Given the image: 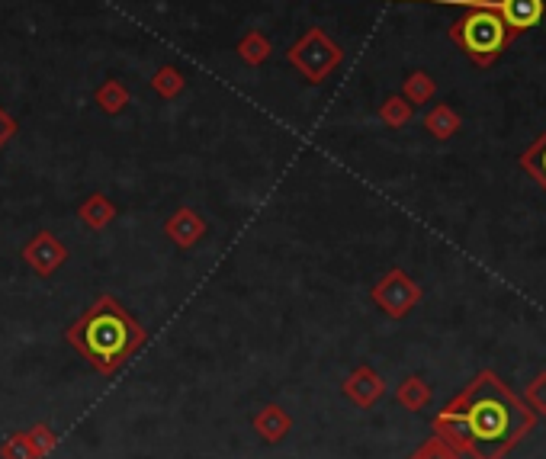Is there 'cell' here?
<instances>
[{"instance_id": "cell-12", "label": "cell", "mask_w": 546, "mask_h": 459, "mask_svg": "<svg viewBox=\"0 0 546 459\" xmlns=\"http://www.w3.org/2000/svg\"><path fill=\"white\" fill-rule=\"evenodd\" d=\"M428 459H460V456H453V453H447V450H441V447H434V450L428 453Z\"/></svg>"}, {"instance_id": "cell-10", "label": "cell", "mask_w": 546, "mask_h": 459, "mask_svg": "<svg viewBox=\"0 0 546 459\" xmlns=\"http://www.w3.org/2000/svg\"><path fill=\"white\" fill-rule=\"evenodd\" d=\"M408 116H412V110H408V103H402V100H389V106H386V119L392 122V126H399V122H405Z\"/></svg>"}, {"instance_id": "cell-9", "label": "cell", "mask_w": 546, "mask_h": 459, "mask_svg": "<svg viewBox=\"0 0 546 459\" xmlns=\"http://www.w3.org/2000/svg\"><path fill=\"white\" fill-rule=\"evenodd\" d=\"M434 94V81L428 78V74H412V81H408V97H412L415 103H424Z\"/></svg>"}, {"instance_id": "cell-13", "label": "cell", "mask_w": 546, "mask_h": 459, "mask_svg": "<svg viewBox=\"0 0 546 459\" xmlns=\"http://www.w3.org/2000/svg\"><path fill=\"white\" fill-rule=\"evenodd\" d=\"M10 129H13V126H10V119H7V116H0V142L7 139V135H10Z\"/></svg>"}, {"instance_id": "cell-8", "label": "cell", "mask_w": 546, "mask_h": 459, "mask_svg": "<svg viewBox=\"0 0 546 459\" xmlns=\"http://www.w3.org/2000/svg\"><path fill=\"white\" fill-rule=\"evenodd\" d=\"M527 408H534L537 415H546V373H540L527 386Z\"/></svg>"}, {"instance_id": "cell-2", "label": "cell", "mask_w": 546, "mask_h": 459, "mask_svg": "<svg viewBox=\"0 0 546 459\" xmlns=\"http://www.w3.org/2000/svg\"><path fill=\"white\" fill-rule=\"evenodd\" d=\"M450 39L460 45L473 65L489 68L508 52L514 33L502 20V13L495 10V4H473L450 26Z\"/></svg>"}, {"instance_id": "cell-7", "label": "cell", "mask_w": 546, "mask_h": 459, "mask_svg": "<svg viewBox=\"0 0 546 459\" xmlns=\"http://www.w3.org/2000/svg\"><path fill=\"white\" fill-rule=\"evenodd\" d=\"M518 164L524 167V171L534 177L540 187L546 190V132L540 135V139L530 145V148H524L521 151V158H518Z\"/></svg>"}, {"instance_id": "cell-3", "label": "cell", "mask_w": 546, "mask_h": 459, "mask_svg": "<svg viewBox=\"0 0 546 459\" xmlns=\"http://www.w3.org/2000/svg\"><path fill=\"white\" fill-rule=\"evenodd\" d=\"M84 344L94 357L113 360L129 347V328L113 309H100L84 328Z\"/></svg>"}, {"instance_id": "cell-5", "label": "cell", "mask_w": 546, "mask_h": 459, "mask_svg": "<svg viewBox=\"0 0 546 459\" xmlns=\"http://www.w3.org/2000/svg\"><path fill=\"white\" fill-rule=\"evenodd\" d=\"M379 299H383V305L392 315H402V312H408V305H415L418 289H415V283H408V277H402V273H392L383 286V293H379Z\"/></svg>"}, {"instance_id": "cell-6", "label": "cell", "mask_w": 546, "mask_h": 459, "mask_svg": "<svg viewBox=\"0 0 546 459\" xmlns=\"http://www.w3.org/2000/svg\"><path fill=\"white\" fill-rule=\"evenodd\" d=\"M424 129H428L434 139H441V142H447V139H453V135L460 132V116L450 110V106H434V110L428 113V119H424Z\"/></svg>"}, {"instance_id": "cell-11", "label": "cell", "mask_w": 546, "mask_h": 459, "mask_svg": "<svg viewBox=\"0 0 546 459\" xmlns=\"http://www.w3.org/2000/svg\"><path fill=\"white\" fill-rule=\"evenodd\" d=\"M408 386H412V389H408V402H412V405H421L424 399H428V389H424L418 379H412Z\"/></svg>"}, {"instance_id": "cell-1", "label": "cell", "mask_w": 546, "mask_h": 459, "mask_svg": "<svg viewBox=\"0 0 546 459\" xmlns=\"http://www.w3.org/2000/svg\"><path fill=\"white\" fill-rule=\"evenodd\" d=\"M437 427L476 459H502L534 427V415L495 373H482L444 408Z\"/></svg>"}, {"instance_id": "cell-4", "label": "cell", "mask_w": 546, "mask_h": 459, "mask_svg": "<svg viewBox=\"0 0 546 459\" xmlns=\"http://www.w3.org/2000/svg\"><path fill=\"white\" fill-rule=\"evenodd\" d=\"M495 10L502 13V20L508 23V29L514 36L527 33V29L540 26L546 4L543 0H495Z\"/></svg>"}]
</instances>
